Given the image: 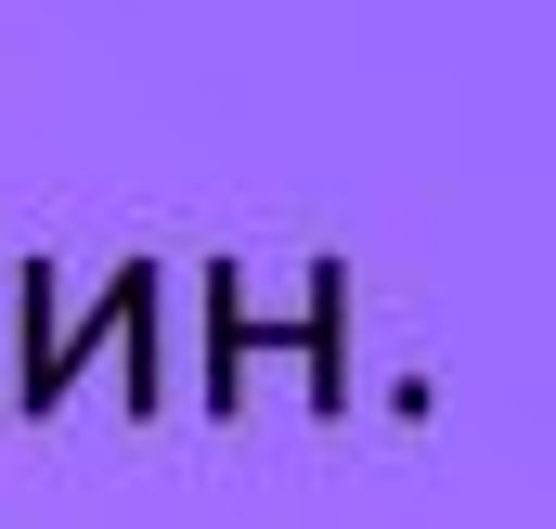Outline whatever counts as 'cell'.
I'll return each instance as SVG.
<instances>
[{"label":"cell","mask_w":556,"mask_h":529,"mask_svg":"<svg viewBox=\"0 0 556 529\" xmlns=\"http://www.w3.org/2000/svg\"><path fill=\"white\" fill-rule=\"evenodd\" d=\"M13 323H26V349H13V413H26V426H52L91 362H117V413H130V426L168 413V349H155V323H168V259H117L91 284V310L65 297L52 259H26L13 271Z\"/></svg>","instance_id":"1"},{"label":"cell","mask_w":556,"mask_h":529,"mask_svg":"<svg viewBox=\"0 0 556 529\" xmlns=\"http://www.w3.org/2000/svg\"><path fill=\"white\" fill-rule=\"evenodd\" d=\"M194 323H207V413H220V426L247 413V362H260V349L298 362L311 413H350V259H311L298 310H273V297L247 284V259H207L194 271Z\"/></svg>","instance_id":"2"}]
</instances>
